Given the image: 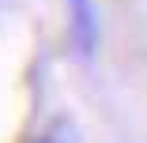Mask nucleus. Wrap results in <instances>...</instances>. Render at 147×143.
<instances>
[{
    "label": "nucleus",
    "instance_id": "f257e3e1",
    "mask_svg": "<svg viewBox=\"0 0 147 143\" xmlns=\"http://www.w3.org/2000/svg\"><path fill=\"white\" fill-rule=\"evenodd\" d=\"M68 15H72V42L79 56H94L98 49V15H94V0H68Z\"/></svg>",
    "mask_w": 147,
    "mask_h": 143
}]
</instances>
